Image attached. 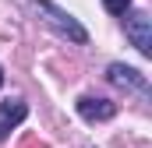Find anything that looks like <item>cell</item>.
Returning <instances> with one entry per match:
<instances>
[{"instance_id": "cell-7", "label": "cell", "mask_w": 152, "mask_h": 148, "mask_svg": "<svg viewBox=\"0 0 152 148\" xmlns=\"http://www.w3.org/2000/svg\"><path fill=\"white\" fill-rule=\"evenodd\" d=\"M0 88H4V67H0Z\"/></svg>"}, {"instance_id": "cell-5", "label": "cell", "mask_w": 152, "mask_h": 148, "mask_svg": "<svg viewBox=\"0 0 152 148\" xmlns=\"http://www.w3.org/2000/svg\"><path fill=\"white\" fill-rule=\"evenodd\" d=\"M25 116H28V106H25L21 99H7V102H0V141H4L14 127H21Z\"/></svg>"}, {"instance_id": "cell-2", "label": "cell", "mask_w": 152, "mask_h": 148, "mask_svg": "<svg viewBox=\"0 0 152 148\" xmlns=\"http://www.w3.org/2000/svg\"><path fill=\"white\" fill-rule=\"evenodd\" d=\"M124 36L131 39V46L142 53V57H152V18L149 11H124Z\"/></svg>"}, {"instance_id": "cell-6", "label": "cell", "mask_w": 152, "mask_h": 148, "mask_svg": "<svg viewBox=\"0 0 152 148\" xmlns=\"http://www.w3.org/2000/svg\"><path fill=\"white\" fill-rule=\"evenodd\" d=\"M131 4H134V0H103V7H106L110 14H117V18H120V14H124Z\"/></svg>"}, {"instance_id": "cell-3", "label": "cell", "mask_w": 152, "mask_h": 148, "mask_svg": "<svg viewBox=\"0 0 152 148\" xmlns=\"http://www.w3.org/2000/svg\"><path fill=\"white\" fill-rule=\"evenodd\" d=\"M106 78H110V85L117 88H124V92H138V95H145L149 92V78L138 71V67H131V64H110L106 67Z\"/></svg>"}, {"instance_id": "cell-1", "label": "cell", "mask_w": 152, "mask_h": 148, "mask_svg": "<svg viewBox=\"0 0 152 148\" xmlns=\"http://www.w3.org/2000/svg\"><path fill=\"white\" fill-rule=\"evenodd\" d=\"M32 7H36L39 21H42L46 28H53L60 39H67V42H75V46H85V42H88L85 25L78 21L71 11H64V7H57V4H50V0H36Z\"/></svg>"}, {"instance_id": "cell-4", "label": "cell", "mask_w": 152, "mask_h": 148, "mask_svg": "<svg viewBox=\"0 0 152 148\" xmlns=\"http://www.w3.org/2000/svg\"><path fill=\"white\" fill-rule=\"evenodd\" d=\"M75 110H78V116L88 120V123H103V120H113L117 116V102L103 99V95H81L75 102Z\"/></svg>"}]
</instances>
